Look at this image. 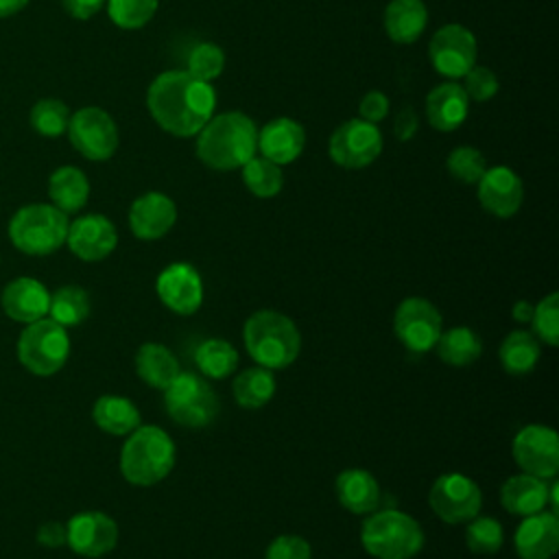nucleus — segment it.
<instances>
[{
  "label": "nucleus",
  "instance_id": "26",
  "mask_svg": "<svg viewBox=\"0 0 559 559\" xmlns=\"http://www.w3.org/2000/svg\"><path fill=\"white\" fill-rule=\"evenodd\" d=\"M135 373L151 389L164 391L181 371L175 354L162 343H142L135 352Z\"/></svg>",
  "mask_w": 559,
  "mask_h": 559
},
{
  "label": "nucleus",
  "instance_id": "49",
  "mask_svg": "<svg viewBox=\"0 0 559 559\" xmlns=\"http://www.w3.org/2000/svg\"><path fill=\"white\" fill-rule=\"evenodd\" d=\"M28 4V0H0V20L11 17L17 11H22Z\"/></svg>",
  "mask_w": 559,
  "mask_h": 559
},
{
  "label": "nucleus",
  "instance_id": "14",
  "mask_svg": "<svg viewBox=\"0 0 559 559\" xmlns=\"http://www.w3.org/2000/svg\"><path fill=\"white\" fill-rule=\"evenodd\" d=\"M476 37L469 28L463 24H445L432 35L428 57L439 74L461 79L472 66H476Z\"/></svg>",
  "mask_w": 559,
  "mask_h": 559
},
{
  "label": "nucleus",
  "instance_id": "31",
  "mask_svg": "<svg viewBox=\"0 0 559 559\" xmlns=\"http://www.w3.org/2000/svg\"><path fill=\"white\" fill-rule=\"evenodd\" d=\"M539 354H542V347L533 332L513 330L502 338L498 349V360L507 373L526 376L535 369Z\"/></svg>",
  "mask_w": 559,
  "mask_h": 559
},
{
  "label": "nucleus",
  "instance_id": "28",
  "mask_svg": "<svg viewBox=\"0 0 559 559\" xmlns=\"http://www.w3.org/2000/svg\"><path fill=\"white\" fill-rule=\"evenodd\" d=\"M92 419L103 432L114 437H127L142 424L138 406L129 397L111 395V393L100 395L94 402Z\"/></svg>",
  "mask_w": 559,
  "mask_h": 559
},
{
  "label": "nucleus",
  "instance_id": "48",
  "mask_svg": "<svg viewBox=\"0 0 559 559\" xmlns=\"http://www.w3.org/2000/svg\"><path fill=\"white\" fill-rule=\"evenodd\" d=\"M511 317L518 321V323H531V317H533V304L528 299H518L511 308Z\"/></svg>",
  "mask_w": 559,
  "mask_h": 559
},
{
  "label": "nucleus",
  "instance_id": "22",
  "mask_svg": "<svg viewBox=\"0 0 559 559\" xmlns=\"http://www.w3.org/2000/svg\"><path fill=\"white\" fill-rule=\"evenodd\" d=\"M0 304L9 319L20 323H33L48 314L50 293L39 280L17 277L4 286Z\"/></svg>",
  "mask_w": 559,
  "mask_h": 559
},
{
  "label": "nucleus",
  "instance_id": "9",
  "mask_svg": "<svg viewBox=\"0 0 559 559\" xmlns=\"http://www.w3.org/2000/svg\"><path fill=\"white\" fill-rule=\"evenodd\" d=\"M393 332L411 354L435 349L443 332V317L437 306L424 297H406L393 314Z\"/></svg>",
  "mask_w": 559,
  "mask_h": 559
},
{
  "label": "nucleus",
  "instance_id": "1",
  "mask_svg": "<svg viewBox=\"0 0 559 559\" xmlns=\"http://www.w3.org/2000/svg\"><path fill=\"white\" fill-rule=\"evenodd\" d=\"M214 105L216 94L210 83L197 81L181 70L155 76L146 92V107L153 120L179 138L197 135L212 118Z\"/></svg>",
  "mask_w": 559,
  "mask_h": 559
},
{
  "label": "nucleus",
  "instance_id": "12",
  "mask_svg": "<svg viewBox=\"0 0 559 559\" xmlns=\"http://www.w3.org/2000/svg\"><path fill=\"white\" fill-rule=\"evenodd\" d=\"M511 454L518 467L526 474L544 480H552L559 474V437L550 426H522L513 437Z\"/></svg>",
  "mask_w": 559,
  "mask_h": 559
},
{
  "label": "nucleus",
  "instance_id": "4",
  "mask_svg": "<svg viewBox=\"0 0 559 559\" xmlns=\"http://www.w3.org/2000/svg\"><path fill=\"white\" fill-rule=\"evenodd\" d=\"M177 461L173 437L153 424L138 426L127 435L120 450V472L135 487H151L164 480Z\"/></svg>",
  "mask_w": 559,
  "mask_h": 559
},
{
  "label": "nucleus",
  "instance_id": "16",
  "mask_svg": "<svg viewBox=\"0 0 559 559\" xmlns=\"http://www.w3.org/2000/svg\"><path fill=\"white\" fill-rule=\"evenodd\" d=\"M66 544L81 557H103L118 544V524L103 511H81L66 524Z\"/></svg>",
  "mask_w": 559,
  "mask_h": 559
},
{
  "label": "nucleus",
  "instance_id": "21",
  "mask_svg": "<svg viewBox=\"0 0 559 559\" xmlns=\"http://www.w3.org/2000/svg\"><path fill=\"white\" fill-rule=\"evenodd\" d=\"M306 144L304 127L293 118H273L258 131V151L277 166L295 162Z\"/></svg>",
  "mask_w": 559,
  "mask_h": 559
},
{
  "label": "nucleus",
  "instance_id": "13",
  "mask_svg": "<svg viewBox=\"0 0 559 559\" xmlns=\"http://www.w3.org/2000/svg\"><path fill=\"white\" fill-rule=\"evenodd\" d=\"M66 131L72 146L92 162H105L118 148L116 122L100 107H83L74 111Z\"/></svg>",
  "mask_w": 559,
  "mask_h": 559
},
{
  "label": "nucleus",
  "instance_id": "18",
  "mask_svg": "<svg viewBox=\"0 0 559 559\" xmlns=\"http://www.w3.org/2000/svg\"><path fill=\"white\" fill-rule=\"evenodd\" d=\"M478 201L489 214L511 218L522 207L524 183L507 166L487 168L478 179Z\"/></svg>",
  "mask_w": 559,
  "mask_h": 559
},
{
  "label": "nucleus",
  "instance_id": "29",
  "mask_svg": "<svg viewBox=\"0 0 559 559\" xmlns=\"http://www.w3.org/2000/svg\"><path fill=\"white\" fill-rule=\"evenodd\" d=\"M275 391H277V380L273 371L260 365L238 371L231 382V393L236 404L247 411L266 406L273 400Z\"/></svg>",
  "mask_w": 559,
  "mask_h": 559
},
{
  "label": "nucleus",
  "instance_id": "32",
  "mask_svg": "<svg viewBox=\"0 0 559 559\" xmlns=\"http://www.w3.org/2000/svg\"><path fill=\"white\" fill-rule=\"evenodd\" d=\"M437 356L450 365V367H467L476 362L483 354V341L480 336L465 325L450 328L439 334V341L435 345Z\"/></svg>",
  "mask_w": 559,
  "mask_h": 559
},
{
  "label": "nucleus",
  "instance_id": "3",
  "mask_svg": "<svg viewBox=\"0 0 559 559\" xmlns=\"http://www.w3.org/2000/svg\"><path fill=\"white\" fill-rule=\"evenodd\" d=\"M247 354L266 369L290 367L301 352V334L295 321L277 310H255L242 325Z\"/></svg>",
  "mask_w": 559,
  "mask_h": 559
},
{
  "label": "nucleus",
  "instance_id": "40",
  "mask_svg": "<svg viewBox=\"0 0 559 559\" xmlns=\"http://www.w3.org/2000/svg\"><path fill=\"white\" fill-rule=\"evenodd\" d=\"M445 168L452 179L461 183H478L483 173L487 170L485 155L474 146H456L450 151L445 159Z\"/></svg>",
  "mask_w": 559,
  "mask_h": 559
},
{
  "label": "nucleus",
  "instance_id": "7",
  "mask_svg": "<svg viewBox=\"0 0 559 559\" xmlns=\"http://www.w3.org/2000/svg\"><path fill=\"white\" fill-rule=\"evenodd\" d=\"M164 408L175 424L199 430L216 419L221 404L216 391L203 376L179 371L164 389Z\"/></svg>",
  "mask_w": 559,
  "mask_h": 559
},
{
  "label": "nucleus",
  "instance_id": "27",
  "mask_svg": "<svg viewBox=\"0 0 559 559\" xmlns=\"http://www.w3.org/2000/svg\"><path fill=\"white\" fill-rule=\"evenodd\" d=\"M428 24L424 0H391L384 9V31L395 44H413Z\"/></svg>",
  "mask_w": 559,
  "mask_h": 559
},
{
  "label": "nucleus",
  "instance_id": "38",
  "mask_svg": "<svg viewBox=\"0 0 559 559\" xmlns=\"http://www.w3.org/2000/svg\"><path fill=\"white\" fill-rule=\"evenodd\" d=\"M225 68V52L221 46L212 41H201L197 44L190 55H188V74L194 76L197 81L212 83L216 76H221Z\"/></svg>",
  "mask_w": 559,
  "mask_h": 559
},
{
  "label": "nucleus",
  "instance_id": "30",
  "mask_svg": "<svg viewBox=\"0 0 559 559\" xmlns=\"http://www.w3.org/2000/svg\"><path fill=\"white\" fill-rule=\"evenodd\" d=\"M48 194L55 207H59L63 214H72L87 203L90 181L81 168L61 166L48 179Z\"/></svg>",
  "mask_w": 559,
  "mask_h": 559
},
{
  "label": "nucleus",
  "instance_id": "44",
  "mask_svg": "<svg viewBox=\"0 0 559 559\" xmlns=\"http://www.w3.org/2000/svg\"><path fill=\"white\" fill-rule=\"evenodd\" d=\"M358 111H360V118L367 120V122H380L386 118L389 114V98L378 92V90H371L367 92L362 98H360V105H358Z\"/></svg>",
  "mask_w": 559,
  "mask_h": 559
},
{
  "label": "nucleus",
  "instance_id": "37",
  "mask_svg": "<svg viewBox=\"0 0 559 559\" xmlns=\"http://www.w3.org/2000/svg\"><path fill=\"white\" fill-rule=\"evenodd\" d=\"M70 111L59 98H41L31 109V127L44 138H57L68 129Z\"/></svg>",
  "mask_w": 559,
  "mask_h": 559
},
{
  "label": "nucleus",
  "instance_id": "23",
  "mask_svg": "<svg viewBox=\"0 0 559 559\" xmlns=\"http://www.w3.org/2000/svg\"><path fill=\"white\" fill-rule=\"evenodd\" d=\"M469 111V98L465 90L454 83H441L426 96V118L437 131H454L459 129Z\"/></svg>",
  "mask_w": 559,
  "mask_h": 559
},
{
  "label": "nucleus",
  "instance_id": "2",
  "mask_svg": "<svg viewBox=\"0 0 559 559\" xmlns=\"http://www.w3.org/2000/svg\"><path fill=\"white\" fill-rule=\"evenodd\" d=\"M197 135V157L212 170L242 168L258 153V127L240 111L212 116Z\"/></svg>",
  "mask_w": 559,
  "mask_h": 559
},
{
  "label": "nucleus",
  "instance_id": "45",
  "mask_svg": "<svg viewBox=\"0 0 559 559\" xmlns=\"http://www.w3.org/2000/svg\"><path fill=\"white\" fill-rule=\"evenodd\" d=\"M417 127H419V118L415 114L413 107H402L395 116V122H393V133L400 142H408L415 133H417Z\"/></svg>",
  "mask_w": 559,
  "mask_h": 559
},
{
  "label": "nucleus",
  "instance_id": "11",
  "mask_svg": "<svg viewBox=\"0 0 559 559\" xmlns=\"http://www.w3.org/2000/svg\"><path fill=\"white\" fill-rule=\"evenodd\" d=\"M382 153V135L373 122L352 118L341 122L328 140V155L341 168L358 170Z\"/></svg>",
  "mask_w": 559,
  "mask_h": 559
},
{
  "label": "nucleus",
  "instance_id": "24",
  "mask_svg": "<svg viewBox=\"0 0 559 559\" xmlns=\"http://www.w3.org/2000/svg\"><path fill=\"white\" fill-rule=\"evenodd\" d=\"M548 489H550L548 480L520 472L507 478L504 485L500 487V504L511 515H520V518L533 515L548 507Z\"/></svg>",
  "mask_w": 559,
  "mask_h": 559
},
{
  "label": "nucleus",
  "instance_id": "33",
  "mask_svg": "<svg viewBox=\"0 0 559 559\" xmlns=\"http://www.w3.org/2000/svg\"><path fill=\"white\" fill-rule=\"evenodd\" d=\"M194 362L205 380H223L238 367V352L225 338H205L194 349Z\"/></svg>",
  "mask_w": 559,
  "mask_h": 559
},
{
  "label": "nucleus",
  "instance_id": "8",
  "mask_svg": "<svg viewBox=\"0 0 559 559\" xmlns=\"http://www.w3.org/2000/svg\"><path fill=\"white\" fill-rule=\"evenodd\" d=\"M70 356L68 330L50 317L26 323L17 341L20 362L35 376L57 373Z\"/></svg>",
  "mask_w": 559,
  "mask_h": 559
},
{
  "label": "nucleus",
  "instance_id": "39",
  "mask_svg": "<svg viewBox=\"0 0 559 559\" xmlns=\"http://www.w3.org/2000/svg\"><path fill=\"white\" fill-rule=\"evenodd\" d=\"M531 328L537 341L557 347L559 345V295L548 293L533 306Z\"/></svg>",
  "mask_w": 559,
  "mask_h": 559
},
{
  "label": "nucleus",
  "instance_id": "10",
  "mask_svg": "<svg viewBox=\"0 0 559 559\" xmlns=\"http://www.w3.org/2000/svg\"><path fill=\"white\" fill-rule=\"evenodd\" d=\"M432 513L445 524H463L480 513L483 493L476 480L461 472H448L435 478L428 491Z\"/></svg>",
  "mask_w": 559,
  "mask_h": 559
},
{
  "label": "nucleus",
  "instance_id": "20",
  "mask_svg": "<svg viewBox=\"0 0 559 559\" xmlns=\"http://www.w3.org/2000/svg\"><path fill=\"white\" fill-rule=\"evenodd\" d=\"M177 223V205L164 192H146L129 207V227L140 240H159Z\"/></svg>",
  "mask_w": 559,
  "mask_h": 559
},
{
  "label": "nucleus",
  "instance_id": "6",
  "mask_svg": "<svg viewBox=\"0 0 559 559\" xmlns=\"http://www.w3.org/2000/svg\"><path fill=\"white\" fill-rule=\"evenodd\" d=\"M68 214L50 203H31L20 207L9 221V238L22 253H55L68 236Z\"/></svg>",
  "mask_w": 559,
  "mask_h": 559
},
{
  "label": "nucleus",
  "instance_id": "25",
  "mask_svg": "<svg viewBox=\"0 0 559 559\" xmlns=\"http://www.w3.org/2000/svg\"><path fill=\"white\" fill-rule=\"evenodd\" d=\"M334 489L341 507L356 515H367L376 511L380 504V485L376 476L367 469H360V467L343 469L336 476Z\"/></svg>",
  "mask_w": 559,
  "mask_h": 559
},
{
  "label": "nucleus",
  "instance_id": "43",
  "mask_svg": "<svg viewBox=\"0 0 559 559\" xmlns=\"http://www.w3.org/2000/svg\"><path fill=\"white\" fill-rule=\"evenodd\" d=\"M264 559H312V546L301 535H277L266 546Z\"/></svg>",
  "mask_w": 559,
  "mask_h": 559
},
{
  "label": "nucleus",
  "instance_id": "35",
  "mask_svg": "<svg viewBox=\"0 0 559 559\" xmlns=\"http://www.w3.org/2000/svg\"><path fill=\"white\" fill-rule=\"evenodd\" d=\"M242 181L253 197L271 199V197L280 194V190L284 186L282 166H277L275 162H271L262 155H253L242 166Z\"/></svg>",
  "mask_w": 559,
  "mask_h": 559
},
{
  "label": "nucleus",
  "instance_id": "34",
  "mask_svg": "<svg viewBox=\"0 0 559 559\" xmlns=\"http://www.w3.org/2000/svg\"><path fill=\"white\" fill-rule=\"evenodd\" d=\"M48 314L55 323L68 328L81 325L87 317H90V295L85 288L76 286V284H68L57 288L50 295V306H48Z\"/></svg>",
  "mask_w": 559,
  "mask_h": 559
},
{
  "label": "nucleus",
  "instance_id": "5",
  "mask_svg": "<svg viewBox=\"0 0 559 559\" xmlns=\"http://www.w3.org/2000/svg\"><path fill=\"white\" fill-rule=\"evenodd\" d=\"M424 542L419 522L400 509L371 511L360 526V544L376 559H413Z\"/></svg>",
  "mask_w": 559,
  "mask_h": 559
},
{
  "label": "nucleus",
  "instance_id": "42",
  "mask_svg": "<svg viewBox=\"0 0 559 559\" xmlns=\"http://www.w3.org/2000/svg\"><path fill=\"white\" fill-rule=\"evenodd\" d=\"M463 79H465V83L461 87L465 90L467 98L476 100V103H485V100L493 98L500 87L496 72L485 66H472Z\"/></svg>",
  "mask_w": 559,
  "mask_h": 559
},
{
  "label": "nucleus",
  "instance_id": "46",
  "mask_svg": "<svg viewBox=\"0 0 559 559\" xmlns=\"http://www.w3.org/2000/svg\"><path fill=\"white\" fill-rule=\"evenodd\" d=\"M37 542L46 548H59L66 544V524L61 522H44L37 528Z\"/></svg>",
  "mask_w": 559,
  "mask_h": 559
},
{
  "label": "nucleus",
  "instance_id": "19",
  "mask_svg": "<svg viewBox=\"0 0 559 559\" xmlns=\"http://www.w3.org/2000/svg\"><path fill=\"white\" fill-rule=\"evenodd\" d=\"M513 546L520 559H552L559 550V518L552 511L524 515L515 528Z\"/></svg>",
  "mask_w": 559,
  "mask_h": 559
},
{
  "label": "nucleus",
  "instance_id": "41",
  "mask_svg": "<svg viewBox=\"0 0 559 559\" xmlns=\"http://www.w3.org/2000/svg\"><path fill=\"white\" fill-rule=\"evenodd\" d=\"M157 11V0H107V13L120 28L133 31L151 22Z\"/></svg>",
  "mask_w": 559,
  "mask_h": 559
},
{
  "label": "nucleus",
  "instance_id": "36",
  "mask_svg": "<svg viewBox=\"0 0 559 559\" xmlns=\"http://www.w3.org/2000/svg\"><path fill=\"white\" fill-rule=\"evenodd\" d=\"M504 544L502 524L491 515H474L465 528V546L474 555H496Z\"/></svg>",
  "mask_w": 559,
  "mask_h": 559
},
{
  "label": "nucleus",
  "instance_id": "15",
  "mask_svg": "<svg viewBox=\"0 0 559 559\" xmlns=\"http://www.w3.org/2000/svg\"><path fill=\"white\" fill-rule=\"evenodd\" d=\"M155 293L170 312L188 317L203 304V280L197 266L188 262H173L157 275Z\"/></svg>",
  "mask_w": 559,
  "mask_h": 559
},
{
  "label": "nucleus",
  "instance_id": "47",
  "mask_svg": "<svg viewBox=\"0 0 559 559\" xmlns=\"http://www.w3.org/2000/svg\"><path fill=\"white\" fill-rule=\"evenodd\" d=\"M68 15L74 20H90L94 13H98L105 4V0H61Z\"/></svg>",
  "mask_w": 559,
  "mask_h": 559
},
{
  "label": "nucleus",
  "instance_id": "17",
  "mask_svg": "<svg viewBox=\"0 0 559 559\" xmlns=\"http://www.w3.org/2000/svg\"><path fill=\"white\" fill-rule=\"evenodd\" d=\"M66 245L76 258L85 262H98L116 249L118 234L107 216L85 214L68 225Z\"/></svg>",
  "mask_w": 559,
  "mask_h": 559
}]
</instances>
